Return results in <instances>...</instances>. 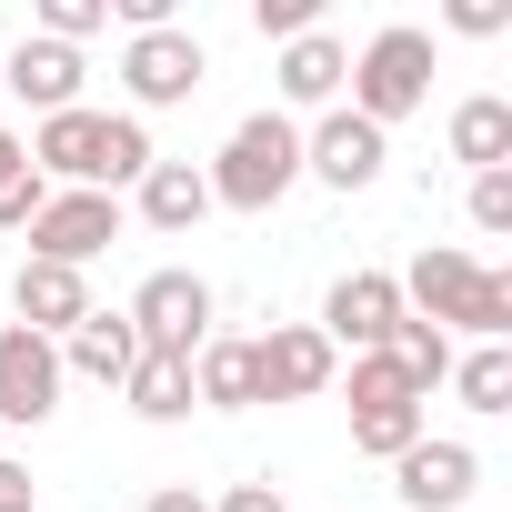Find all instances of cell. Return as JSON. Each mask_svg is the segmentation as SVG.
Returning a JSON list of instances; mask_svg holds the SVG:
<instances>
[{"mask_svg": "<svg viewBox=\"0 0 512 512\" xmlns=\"http://www.w3.org/2000/svg\"><path fill=\"white\" fill-rule=\"evenodd\" d=\"M21 161H31L41 181H61V191H111V201H121V181H141L161 151H151V131H141L131 111H51V121L21 141Z\"/></svg>", "mask_w": 512, "mask_h": 512, "instance_id": "6da1fadb", "label": "cell"}, {"mask_svg": "<svg viewBox=\"0 0 512 512\" xmlns=\"http://www.w3.org/2000/svg\"><path fill=\"white\" fill-rule=\"evenodd\" d=\"M131 332H141V352H201L211 342V282L201 272H151L141 292H131Z\"/></svg>", "mask_w": 512, "mask_h": 512, "instance_id": "8992f818", "label": "cell"}, {"mask_svg": "<svg viewBox=\"0 0 512 512\" xmlns=\"http://www.w3.org/2000/svg\"><path fill=\"white\" fill-rule=\"evenodd\" d=\"M11 312H21V332L61 342V332L91 312V282H81V272H61V262H21V272H11Z\"/></svg>", "mask_w": 512, "mask_h": 512, "instance_id": "9a60e30c", "label": "cell"}, {"mask_svg": "<svg viewBox=\"0 0 512 512\" xmlns=\"http://www.w3.org/2000/svg\"><path fill=\"white\" fill-rule=\"evenodd\" d=\"M41 201H51V181H41V171L21 161L11 181H0V231H31V221H41Z\"/></svg>", "mask_w": 512, "mask_h": 512, "instance_id": "4316f807", "label": "cell"}, {"mask_svg": "<svg viewBox=\"0 0 512 512\" xmlns=\"http://www.w3.org/2000/svg\"><path fill=\"white\" fill-rule=\"evenodd\" d=\"M31 502H41V482H31L11 452H0V512H31Z\"/></svg>", "mask_w": 512, "mask_h": 512, "instance_id": "4dcf8cb0", "label": "cell"}, {"mask_svg": "<svg viewBox=\"0 0 512 512\" xmlns=\"http://www.w3.org/2000/svg\"><path fill=\"white\" fill-rule=\"evenodd\" d=\"M452 31L462 41H502L512 31V0H452Z\"/></svg>", "mask_w": 512, "mask_h": 512, "instance_id": "f1b7e54d", "label": "cell"}, {"mask_svg": "<svg viewBox=\"0 0 512 512\" xmlns=\"http://www.w3.org/2000/svg\"><path fill=\"white\" fill-rule=\"evenodd\" d=\"M392 322H402V282H392V272H342V282L322 292V322H312V332H322L332 352H382Z\"/></svg>", "mask_w": 512, "mask_h": 512, "instance_id": "9c48e42d", "label": "cell"}, {"mask_svg": "<svg viewBox=\"0 0 512 512\" xmlns=\"http://www.w3.org/2000/svg\"><path fill=\"white\" fill-rule=\"evenodd\" d=\"M111 241H121V201H111V191H51V201H41V221H31V262L91 272Z\"/></svg>", "mask_w": 512, "mask_h": 512, "instance_id": "5b68a950", "label": "cell"}, {"mask_svg": "<svg viewBox=\"0 0 512 512\" xmlns=\"http://www.w3.org/2000/svg\"><path fill=\"white\" fill-rule=\"evenodd\" d=\"M251 372H262V402H322L342 352L312 332V322H272L262 342H251Z\"/></svg>", "mask_w": 512, "mask_h": 512, "instance_id": "ba28073f", "label": "cell"}, {"mask_svg": "<svg viewBox=\"0 0 512 512\" xmlns=\"http://www.w3.org/2000/svg\"><path fill=\"white\" fill-rule=\"evenodd\" d=\"M472 482H482V452H472V442H432V432H422V442L392 462V492H402L412 512H462Z\"/></svg>", "mask_w": 512, "mask_h": 512, "instance_id": "7c38bea8", "label": "cell"}, {"mask_svg": "<svg viewBox=\"0 0 512 512\" xmlns=\"http://www.w3.org/2000/svg\"><path fill=\"white\" fill-rule=\"evenodd\" d=\"M392 282H402V312L432 322V332H472V342H502L512 332V272L472 262V251H452V241H432L422 262L392 272Z\"/></svg>", "mask_w": 512, "mask_h": 512, "instance_id": "7a4b0ae2", "label": "cell"}, {"mask_svg": "<svg viewBox=\"0 0 512 512\" xmlns=\"http://www.w3.org/2000/svg\"><path fill=\"white\" fill-rule=\"evenodd\" d=\"M382 352H392V372H402L422 402H432V382H452V332H432V322H412V312L392 322V342H382Z\"/></svg>", "mask_w": 512, "mask_h": 512, "instance_id": "44dd1931", "label": "cell"}, {"mask_svg": "<svg viewBox=\"0 0 512 512\" xmlns=\"http://www.w3.org/2000/svg\"><path fill=\"white\" fill-rule=\"evenodd\" d=\"M422 101H432V31H412V21L372 31L362 61H352V111H362L372 131H392V121H412Z\"/></svg>", "mask_w": 512, "mask_h": 512, "instance_id": "277c9868", "label": "cell"}, {"mask_svg": "<svg viewBox=\"0 0 512 512\" xmlns=\"http://www.w3.org/2000/svg\"><path fill=\"white\" fill-rule=\"evenodd\" d=\"M11 171H21V141H11V131H0V181H11Z\"/></svg>", "mask_w": 512, "mask_h": 512, "instance_id": "d6a6232c", "label": "cell"}, {"mask_svg": "<svg viewBox=\"0 0 512 512\" xmlns=\"http://www.w3.org/2000/svg\"><path fill=\"white\" fill-rule=\"evenodd\" d=\"M382 161H392V141H382L362 111H322V131H302V171H312L322 191H372Z\"/></svg>", "mask_w": 512, "mask_h": 512, "instance_id": "30bf717a", "label": "cell"}, {"mask_svg": "<svg viewBox=\"0 0 512 512\" xmlns=\"http://www.w3.org/2000/svg\"><path fill=\"white\" fill-rule=\"evenodd\" d=\"M91 31H111V0H41V41H61V51H81Z\"/></svg>", "mask_w": 512, "mask_h": 512, "instance_id": "d4e9b609", "label": "cell"}, {"mask_svg": "<svg viewBox=\"0 0 512 512\" xmlns=\"http://www.w3.org/2000/svg\"><path fill=\"white\" fill-rule=\"evenodd\" d=\"M211 512H292V502H282V482H231Z\"/></svg>", "mask_w": 512, "mask_h": 512, "instance_id": "f546056e", "label": "cell"}, {"mask_svg": "<svg viewBox=\"0 0 512 512\" xmlns=\"http://www.w3.org/2000/svg\"><path fill=\"white\" fill-rule=\"evenodd\" d=\"M201 181H211V211H272V201L302 181V131H292V111H251Z\"/></svg>", "mask_w": 512, "mask_h": 512, "instance_id": "3957f363", "label": "cell"}, {"mask_svg": "<svg viewBox=\"0 0 512 512\" xmlns=\"http://www.w3.org/2000/svg\"><path fill=\"white\" fill-rule=\"evenodd\" d=\"M422 432H432V402H382V412H352V452H372V462H402Z\"/></svg>", "mask_w": 512, "mask_h": 512, "instance_id": "603a6c76", "label": "cell"}, {"mask_svg": "<svg viewBox=\"0 0 512 512\" xmlns=\"http://www.w3.org/2000/svg\"><path fill=\"white\" fill-rule=\"evenodd\" d=\"M452 392H462V412H512V352L502 342L452 352Z\"/></svg>", "mask_w": 512, "mask_h": 512, "instance_id": "7402d4cb", "label": "cell"}, {"mask_svg": "<svg viewBox=\"0 0 512 512\" xmlns=\"http://www.w3.org/2000/svg\"><path fill=\"white\" fill-rule=\"evenodd\" d=\"M131 362H141V332H131V312H81L71 332H61V372H81V382H101V392H121L131 382Z\"/></svg>", "mask_w": 512, "mask_h": 512, "instance_id": "5bb4252c", "label": "cell"}, {"mask_svg": "<svg viewBox=\"0 0 512 512\" xmlns=\"http://www.w3.org/2000/svg\"><path fill=\"white\" fill-rule=\"evenodd\" d=\"M121 402H131L141 422H191V362H181V352H141L131 382H121Z\"/></svg>", "mask_w": 512, "mask_h": 512, "instance_id": "ffe728a7", "label": "cell"}, {"mask_svg": "<svg viewBox=\"0 0 512 512\" xmlns=\"http://www.w3.org/2000/svg\"><path fill=\"white\" fill-rule=\"evenodd\" d=\"M81 81H91L81 51H61V41H41V31H31L21 51H0V91L31 101L41 121H51V111H81Z\"/></svg>", "mask_w": 512, "mask_h": 512, "instance_id": "4fadbf2b", "label": "cell"}, {"mask_svg": "<svg viewBox=\"0 0 512 512\" xmlns=\"http://www.w3.org/2000/svg\"><path fill=\"white\" fill-rule=\"evenodd\" d=\"M272 81H282V101H292V111H322V101H342V81H352V51H342L332 31H302V41H282Z\"/></svg>", "mask_w": 512, "mask_h": 512, "instance_id": "2e32d148", "label": "cell"}, {"mask_svg": "<svg viewBox=\"0 0 512 512\" xmlns=\"http://www.w3.org/2000/svg\"><path fill=\"white\" fill-rule=\"evenodd\" d=\"M191 402H211V412H251V402H262L251 342H201L191 352Z\"/></svg>", "mask_w": 512, "mask_h": 512, "instance_id": "e0dca14e", "label": "cell"}, {"mask_svg": "<svg viewBox=\"0 0 512 512\" xmlns=\"http://www.w3.org/2000/svg\"><path fill=\"white\" fill-rule=\"evenodd\" d=\"M251 21L272 41H302V31H322V0H251Z\"/></svg>", "mask_w": 512, "mask_h": 512, "instance_id": "83f0119b", "label": "cell"}, {"mask_svg": "<svg viewBox=\"0 0 512 512\" xmlns=\"http://www.w3.org/2000/svg\"><path fill=\"white\" fill-rule=\"evenodd\" d=\"M382 402H422V392L392 372V352H352V412H382Z\"/></svg>", "mask_w": 512, "mask_h": 512, "instance_id": "cb8c5ba5", "label": "cell"}, {"mask_svg": "<svg viewBox=\"0 0 512 512\" xmlns=\"http://www.w3.org/2000/svg\"><path fill=\"white\" fill-rule=\"evenodd\" d=\"M472 231H482V241L512 231V171H472Z\"/></svg>", "mask_w": 512, "mask_h": 512, "instance_id": "484cf974", "label": "cell"}, {"mask_svg": "<svg viewBox=\"0 0 512 512\" xmlns=\"http://www.w3.org/2000/svg\"><path fill=\"white\" fill-rule=\"evenodd\" d=\"M121 81H131V101H141V111H171V101H191V91L211 81V51H201L191 31H131ZM141 111H131V121H141Z\"/></svg>", "mask_w": 512, "mask_h": 512, "instance_id": "52a82bcc", "label": "cell"}, {"mask_svg": "<svg viewBox=\"0 0 512 512\" xmlns=\"http://www.w3.org/2000/svg\"><path fill=\"white\" fill-rule=\"evenodd\" d=\"M141 512H211V502H201V492H191V482H161V492H151V502H141Z\"/></svg>", "mask_w": 512, "mask_h": 512, "instance_id": "1f68e13d", "label": "cell"}, {"mask_svg": "<svg viewBox=\"0 0 512 512\" xmlns=\"http://www.w3.org/2000/svg\"><path fill=\"white\" fill-rule=\"evenodd\" d=\"M61 342H41V332H0V422H51L61 412Z\"/></svg>", "mask_w": 512, "mask_h": 512, "instance_id": "8fae6325", "label": "cell"}, {"mask_svg": "<svg viewBox=\"0 0 512 512\" xmlns=\"http://www.w3.org/2000/svg\"><path fill=\"white\" fill-rule=\"evenodd\" d=\"M452 161H472V171H512V101H502V91H472V101L452 111Z\"/></svg>", "mask_w": 512, "mask_h": 512, "instance_id": "ac0fdd59", "label": "cell"}, {"mask_svg": "<svg viewBox=\"0 0 512 512\" xmlns=\"http://www.w3.org/2000/svg\"><path fill=\"white\" fill-rule=\"evenodd\" d=\"M131 191H141V221H151V231H191V221L211 211V181H201L191 161H151Z\"/></svg>", "mask_w": 512, "mask_h": 512, "instance_id": "d6986e66", "label": "cell"}]
</instances>
